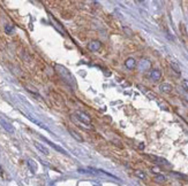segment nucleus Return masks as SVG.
I'll return each instance as SVG.
<instances>
[{
  "mask_svg": "<svg viewBox=\"0 0 188 186\" xmlns=\"http://www.w3.org/2000/svg\"><path fill=\"white\" fill-rule=\"evenodd\" d=\"M3 172H4V171H3V168H1V165H0V175H3Z\"/></svg>",
  "mask_w": 188,
  "mask_h": 186,
  "instance_id": "nucleus-21",
  "label": "nucleus"
},
{
  "mask_svg": "<svg viewBox=\"0 0 188 186\" xmlns=\"http://www.w3.org/2000/svg\"><path fill=\"white\" fill-rule=\"evenodd\" d=\"M135 175L137 176V177H139V178H141V179H146V173H144V172L143 171H141V170H136L135 171Z\"/></svg>",
  "mask_w": 188,
  "mask_h": 186,
  "instance_id": "nucleus-17",
  "label": "nucleus"
},
{
  "mask_svg": "<svg viewBox=\"0 0 188 186\" xmlns=\"http://www.w3.org/2000/svg\"><path fill=\"white\" fill-rule=\"evenodd\" d=\"M28 165L31 168V170L34 172L36 171V169H37V167H36V163H35V161H32V160H28Z\"/></svg>",
  "mask_w": 188,
  "mask_h": 186,
  "instance_id": "nucleus-16",
  "label": "nucleus"
},
{
  "mask_svg": "<svg viewBox=\"0 0 188 186\" xmlns=\"http://www.w3.org/2000/svg\"><path fill=\"white\" fill-rule=\"evenodd\" d=\"M75 117L80 121L81 123H83L86 124V125H88L89 127H91V120L89 115H87V114L83 113V111H76V113H75Z\"/></svg>",
  "mask_w": 188,
  "mask_h": 186,
  "instance_id": "nucleus-2",
  "label": "nucleus"
},
{
  "mask_svg": "<svg viewBox=\"0 0 188 186\" xmlns=\"http://www.w3.org/2000/svg\"><path fill=\"white\" fill-rule=\"evenodd\" d=\"M5 32L7 34H12L14 32V27H13L12 24H6V25H5Z\"/></svg>",
  "mask_w": 188,
  "mask_h": 186,
  "instance_id": "nucleus-14",
  "label": "nucleus"
},
{
  "mask_svg": "<svg viewBox=\"0 0 188 186\" xmlns=\"http://www.w3.org/2000/svg\"><path fill=\"white\" fill-rule=\"evenodd\" d=\"M29 118V120L31 121V122H34V123H36L37 124V125H38V127H43V129H45V130H47V127H45V125H44V124L42 123V122H39L38 120H36V118H34V117L31 116V115H28V116H27Z\"/></svg>",
  "mask_w": 188,
  "mask_h": 186,
  "instance_id": "nucleus-11",
  "label": "nucleus"
},
{
  "mask_svg": "<svg viewBox=\"0 0 188 186\" xmlns=\"http://www.w3.org/2000/svg\"><path fill=\"white\" fill-rule=\"evenodd\" d=\"M56 70L57 72L59 74V76L61 77V78L65 80V82L68 84L69 86H75V82H74V77L72 76V74H70L68 70H67L64 65H56Z\"/></svg>",
  "mask_w": 188,
  "mask_h": 186,
  "instance_id": "nucleus-1",
  "label": "nucleus"
},
{
  "mask_svg": "<svg viewBox=\"0 0 188 186\" xmlns=\"http://www.w3.org/2000/svg\"><path fill=\"white\" fill-rule=\"evenodd\" d=\"M149 77L151 80H153V82H158V80L160 79V77H162V72H160L158 69H152L149 74Z\"/></svg>",
  "mask_w": 188,
  "mask_h": 186,
  "instance_id": "nucleus-5",
  "label": "nucleus"
},
{
  "mask_svg": "<svg viewBox=\"0 0 188 186\" xmlns=\"http://www.w3.org/2000/svg\"><path fill=\"white\" fill-rule=\"evenodd\" d=\"M139 67L141 69H149L150 68V62L148 60H142V61L140 62Z\"/></svg>",
  "mask_w": 188,
  "mask_h": 186,
  "instance_id": "nucleus-13",
  "label": "nucleus"
},
{
  "mask_svg": "<svg viewBox=\"0 0 188 186\" xmlns=\"http://www.w3.org/2000/svg\"><path fill=\"white\" fill-rule=\"evenodd\" d=\"M155 180H156L157 183H163L165 182V177H164L163 175H157L156 177H155Z\"/></svg>",
  "mask_w": 188,
  "mask_h": 186,
  "instance_id": "nucleus-18",
  "label": "nucleus"
},
{
  "mask_svg": "<svg viewBox=\"0 0 188 186\" xmlns=\"http://www.w3.org/2000/svg\"><path fill=\"white\" fill-rule=\"evenodd\" d=\"M171 67H172V69H173L174 71L177 72L178 75L180 74V68H179V65L175 63V62H173V61H171Z\"/></svg>",
  "mask_w": 188,
  "mask_h": 186,
  "instance_id": "nucleus-15",
  "label": "nucleus"
},
{
  "mask_svg": "<svg viewBox=\"0 0 188 186\" xmlns=\"http://www.w3.org/2000/svg\"><path fill=\"white\" fill-rule=\"evenodd\" d=\"M0 124H1V127H4L5 130L7 131L8 133H14V127L9 122H7L6 120H4V118H0Z\"/></svg>",
  "mask_w": 188,
  "mask_h": 186,
  "instance_id": "nucleus-4",
  "label": "nucleus"
},
{
  "mask_svg": "<svg viewBox=\"0 0 188 186\" xmlns=\"http://www.w3.org/2000/svg\"><path fill=\"white\" fill-rule=\"evenodd\" d=\"M151 170H152V172H158V171H159V169L156 168V167H153V168H151Z\"/></svg>",
  "mask_w": 188,
  "mask_h": 186,
  "instance_id": "nucleus-20",
  "label": "nucleus"
},
{
  "mask_svg": "<svg viewBox=\"0 0 188 186\" xmlns=\"http://www.w3.org/2000/svg\"><path fill=\"white\" fill-rule=\"evenodd\" d=\"M125 65H126V67H127L128 69H134V68L136 67V61L134 60V59L129 58V59H127V60H126Z\"/></svg>",
  "mask_w": 188,
  "mask_h": 186,
  "instance_id": "nucleus-10",
  "label": "nucleus"
},
{
  "mask_svg": "<svg viewBox=\"0 0 188 186\" xmlns=\"http://www.w3.org/2000/svg\"><path fill=\"white\" fill-rule=\"evenodd\" d=\"M34 144H35L36 147L38 148L39 151L42 152V153H43L44 155H49V154H50L49 149H47V148H46L45 146H44V145H42L41 142H38V141H34Z\"/></svg>",
  "mask_w": 188,
  "mask_h": 186,
  "instance_id": "nucleus-7",
  "label": "nucleus"
},
{
  "mask_svg": "<svg viewBox=\"0 0 188 186\" xmlns=\"http://www.w3.org/2000/svg\"><path fill=\"white\" fill-rule=\"evenodd\" d=\"M182 86H184L185 90H187L188 91V80L187 79H184V80H182Z\"/></svg>",
  "mask_w": 188,
  "mask_h": 186,
  "instance_id": "nucleus-19",
  "label": "nucleus"
},
{
  "mask_svg": "<svg viewBox=\"0 0 188 186\" xmlns=\"http://www.w3.org/2000/svg\"><path fill=\"white\" fill-rule=\"evenodd\" d=\"M44 140H45L46 142H47V144H49L50 146H51V147H53V148H54V149H56V151L60 152V153H63V154H67V152L65 151V149H64V148H61V147H60V146H58V145H56V144H54V142H52V141L47 140V139H44Z\"/></svg>",
  "mask_w": 188,
  "mask_h": 186,
  "instance_id": "nucleus-9",
  "label": "nucleus"
},
{
  "mask_svg": "<svg viewBox=\"0 0 188 186\" xmlns=\"http://www.w3.org/2000/svg\"><path fill=\"white\" fill-rule=\"evenodd\" d=\"M101 46H102L101 41L95 40V41H91L90 44L88 45V48H89V49H90L91 52H97L98 49L101 48Z\"/></svg>",
  "mask_w": 188,
  "mask_h": 186,
  "instance_id": "nucleus-6",
  "label": "nucleus"
},
{
  "mask_svg": "<svg viewBox=\"0 0 188 186\" xmlns=\"http://www.w3.org/2000/svg\"><path fill=\"white\" fill-rule=\"evenodd\" d=\"M159 89H160V91L164 93H170V92H172V89H173V87H172V85L169 84V83H163V84L159 86Z\"/></svg>",
  "mask_w": 188,
  "mask_h": 186,
  "instance_id": "nucleus-8",
  "label": "nucleus"
},
{
  "mask_svg": "<svg viewBox=\"0 0 188 186\" xmlns=\"http://www.w3.org/2000/svg\"><path fill=\"white\" fill-rule=\"evenodd\" d=\"M69 133L72 134V136H73L74 138H75V139H76L77 141H83V138L81 137L80 134L77 133L76 131H74L73 129H69Z\"/></svg>",
  "mask_w": 188,
  "mask_h": 186,
  "instance_id": "nucleus-12",
  "label": "nucleus"
},
{
  "mask_svg": "<svg viewBox=\"0 0 188 186\" xmlns=\"http://www.w3.org/2000/svg\"><path fill=\"white\" fill-rule=\"evenodd\" d=\"M147 158H149L151 160L152 162L157 163V164H165V165H169V162L163 158H159V156H156V155H144Z\"/></svg>",
  "mask_w": 188,
  "mask_h": 186,
  "instance_id": "nucleus-3",
  "label": "nucleus"
}]
</instances>
